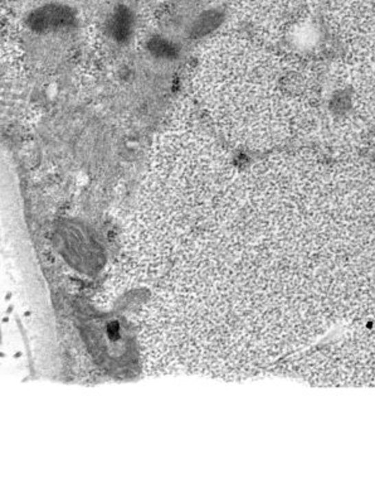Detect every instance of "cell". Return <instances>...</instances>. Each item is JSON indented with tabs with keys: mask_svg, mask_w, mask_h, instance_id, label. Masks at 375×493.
I'll return each mask as SVG.
<instances>
[{
	"mask_svg": "<svg viewBox=\"0 0 375 493\" xmlns=\"http://www.w3.org/2000/svg\"><path fill=\"white\" fill-rule=\"evenodd\" d=\"M73 22H75L73 12L60 4H49L42 8H38L28 18L30 28L34 32H41V33L60 31L72 25Z\"/></svg>",
	"mask_w": 375,
	"mask_h": 493,
	"instance_id": "obj_1",
	"label": "cell"
},
{
	"mask_svg": "<svg viewBox=\"0 0 375 493\" xmlns=\"http://www.w3.org/2000/svg\"><path fill=\"white\" fill-rule=\"evenodd\" d=\"M134 18L131 12L125 7H119L106 23V31L117 42H126L133 33Z\"/></svg>",
	"mask_w": 375,
	"mask_h": 493,
	"instance_id": "obj_2",
	"label": "cell"
},
{
	"mask_svg": "<svg viewBox=\"0 0 375 493\" xmlns=\"http://www.w3.org/2000/svg\"><path fill=\"white\" fill-rule=\"evenodd\" d=\"M149 50L151 54L161 57V58H174L178 54V47L173 42L161 37H155L149 43Z\"/></svg>",
	"mask_w": 375,
	"mask_h": 493,
	"instance_id": "obj_3",
	"label": "cell"
},
{
	"mask_svg": "<svg viewBox=\"0 0 375 493\" xmlns=\"http://www.w3.org/2000/svg\"><path fill=\"white\" fill-rule=\"evenodd\" d=\"M217 25V14L214 12H212L209 14L203 16L193 27V36L199 37L204 36L210 31L214 30V27Z\"/></svg>",
	"mask_w": 375,
	"mask_h": 493,
	"instance_id": "obj_4",
	"label": "cell"
}]
</instances>
